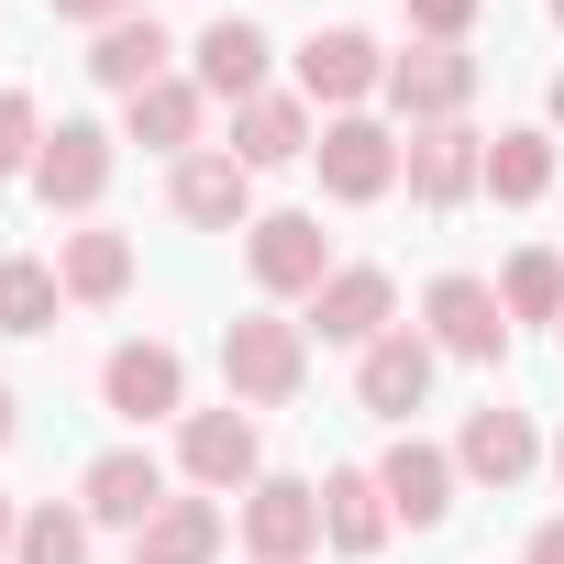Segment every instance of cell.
I'll use <instances>...</instances> for the list:
<instances>
[{"label":"cell","instance_id":"obj_29","mask_svg":"<svg viewBox=\"0 0 564 564\" xmlns=\"http://www.w3.org/2000/svg\"><path fill=\"white\" fill-rule=\"evenodd\" d=\"M34 155H45V111L23 89H0V177H34Z\"/></svg>","mask_w":564,"mask_h":564},{"label":"cell","instance_id":"obj_4","mask_svg":"<svg viewBox=\"0 0 564 564\" xmlns=\"http://www.w3.org/2000/svg\"><path fill=\"white\" fill-rule=\"evenodd\" d=\"M421 333H432V355H465V366L509 355V311H498L487 276H432L421 289Z\"/></svg>","mask_w":564,"mask_h":564},{"label":"cell","instance_id":"obj_32","mask_svg":"<svg viewBox=\"0 0 564 564\" xmlns=\"http://www.w3.org/2000/svg\"><path fill=\"white\" fill-rule=\"evenodd\" d=\"M520 564H564V520H542V531H531V553H520Z\"/></svg>","mask_w":564,"mask_h":564},{"label":"cell","instance_id":"obj_25","mask_svg":"<svg viewBox=\"0 0 564 564\" xmlns=\"http://www.w3.org/2000/svg\"><path fill=\"white\" fill-rule=\"evenodd\" d=\"M56 300H67V276L45 254H0V333H56Z\"/></svg>","mask_w":564,"mask_h":564},{"label":"cell","instance_id":"obj_8","mask_svg":"<svg viewBox=\"0 0 564 564\" xmlns=\"http://www.w3.org/2000/svg\"><path fill=\"white\" fill-rule=\"evenodd\" d=\"M166 199H177V221H199V232H254V166H243L232 144H199V155H177Z\"/></svg>","mask_w":564,"mask_h":564},{"label":"cell","instance_id":"obj_21","mask_svg":"<svg viewBox=\"0 0 564 564\" xmlns=\"http://www.w3.org/2000/svg\"><path fill=\"white\" fill-rule=\"evenodd\" d=\"M166 56H177V45H166V23H155V12H133V23L89 34V78H100V89H122V100H133V89H155V78H177Z\"/></svg>","mask_w":564,"mask_h":564},{"label":"cell","instance_id":"obj_20","mask_svg":"<svg viewBox=\"0 0 564 564\" xmlns=\"http://www.w3.org/2000/svg\"><path fill=\"white\" fill-rule=\"evenodd\" d=\"M388 531H399V509H388L377 465H344V476H322V542H333V553H377Z\"/></svg>","mask_w":564,"mask_h":564},{"label":"cell","instance_id":"obj_31","mask_svg":"<svg viewBox=\"0 0 564 564\" xmlns=\"http://www.w3.org/2000/svg\"><path fill=\"white\" fill-rule=\"evenodd\" d=\"M144 0H56V23H89V34H111V23H133Z\"/></svg>","mask_w":564,"mask_h":564},{"label":"cell","instance_id":"obj_35","mask_svg":"<svg viewBox=\"0 0 564 564\" xmlns=\"http://www.w3.org/2000/svg\"><path fill=\"white\" fill-rule=\"evenodd\" d=\"M542 111H553V133H564V78H553V100H542Z\"/></svg>","mask_w":564,"mask_h":564},{"label":"cell","instance_id":"obj_26","mask_svg":"<svg viewBox=\"0 0 564 564\" xmlns=\"http://www.w3.org/2000/svg\"><path fill=\"white\" fill-rule=\"evenodd\" d=\"M542 188H553V133H498V144H487V199L531 210Z\"/></svg>","mask_w":564,"mask_h":564},{"label":"cell","instance_id":"obj_7","mask_svg":"<svg viewBox=\"0 0 564 564\" xmlns=\"http://www.w3.org/2000/svg\"><path fill=\"white\" fill-rule=\"evenodd\" d=\"M300 333H322V344H388L399 333V289H388V265H333L322 289H311V322Z\"/></svg>","mask_w":564,"mask_h":564},{"label":"cell","instance_id":"obj_28","mask_svg":"<svg viewBox=\"0 0 564 564\" xmlns=\"http://www.w3.org/2000/svg\"><path fill=\"white\" fill-rule=\"evenodd\" d=\"M12 564H89V509H23V542H12Z\"/></svg>","mask_w":564,"mask_h":564},{"label":"cell","instance_id":"obj_10","mask_svg":"<svg viewBox=\"0 0 564 564\" xmlns=\"http://www.w3.org/2000/svg\"><path fill=\"white\" fill-rule=\"evenodd\" d=\"M366 89H388V45H377L366 23H333V34H311V45H300V100L355 111Z\"/></svg>","mask_w":564,"mask_h":564},{"label":"cell","instance_id":"obj_2","mask_svg":"<svg viewBox=\"0 0 564 564\" xmlns=\"http://www.w3.org/2000/svg\"><path fill=\"white\" fill-rule=\"evenodd\" d=\"M243 265H254L265 300H311L322 276H333V232H322V210H254Z\"/></svg>","mask_w":564,"mask_h":564},{"label":"cell","instance_id":"obj_36","mask_svg":"<svg viewBox=\"0 0 564 564\" xmlns=\"http://www.w3.org/2000/svg\"><path fill=\"white\" fill-rule=\"evenodd\" d=\"M553 476H564V432H553Z\"/></svg>","mask_w":564,"mask_h":564},{"label":"cell","instance_id":"obj_16","mask_svg":"<svg viewBox=\"0 0 564 564\" xmlns=\"http://www.w3.org/2000/svg\"><path fill=\"white\" fill-rule=\"evenodd\" d=\"M100 399H111L122 421H166V410L188 399V366H177V344H111V366H100Z\"/></svg>","mask_w":564,"mask_h":564},{"label":"cell","instance_id":"obj_12","mask_svg":"<svg viewBox=\"0 0 564 564\" xmlns=\"http://www.w3.org/2000/svg\"><path fill=\"white\" fill-rule=\"evenodd\" d=\"M100 188H111V133L100 122H56L45 155H34V199L45 210H100Z\"/></svg>","mask_w":564,"mask_h":564},{"label":"cell","instance_id":"obj_18","mask_svg":"<svg viewBox=\"0 0 564 564\" xmlns=\"http://www.w3.org/2000/svg\"><path fill=\"white\" fill-rule=\"evenodd\" d=\"M454 465H465L476 487H520V476L542 465V432H531V410H498V399H487V410L465 421V443H454Z\"/></svg>","mask_w":564,"mask_h":564},{"label":"cell","instance_id":"obj_1","mask_svg":"<svg viewBox=\"0 0 564 564\" xmlns=\"http://www.w3.org/2000/svg\"><path fill=\"white\" fill-rule=\"evenodd\" d=\"M300 377H311V333L300 322H276V311L221 322V388H232V410H289Z\"/></svg>","mask_w":564,"mask_h":564},{"label":"cell","instance_id":"obj_6","mask_svg":"<svg viewBox=\"0 0 564 564\" xmlns=\"http://www.w3.org/2000/svg\"><path fill=\"white\" fill-rule=\"evenodd\" d=\"M243 553H254V564H311V553H322V487L254 476V487H243Z\"/></svg>","mask_w":564,"mask_h":564},{"label":"cell","instance_id":"obj_17","mask_svg":"<svg viewBox=\"0 0 564 564\" xmlns=\"http://www.w3.org/2000/svg\"><path fill=\"white\" fill-rule=\"evenodd\" d=\"M265 67H276V45H265V23H243V12H221L210 34H199V89L210 100H265Z\"/></svg>","mask_w":564,"mask_h":564},{"label":"cell","instance_id":"obj_30","mask_svg":"<svg viewBox=\"0 0 564 564\" xmlns=\"http://www.w3.org/2000/svg\"><path fill=\"white\" fill-rule=\"evenodd\" d=\"M476 12H487V0H410V34H421V45H465Z\"/></svg>","mask_w":564,"mask_h":564},{"label":"cell","instance_id":"obj_23","mask_svg":"<svg viewBox=\"0 0 564 564\" xmlns=\"http://www.w3.org/2000/svg\"><path fill=\"white\" fill-rule=\"evenodd\" d=\"M56 276H67V300H89V311H100V300H122V289H133V243H122L111 221H78V232L56 243Z\"/></svg>","mask_w":564,"mask_h":564},{"label":"cell","instance_id":"obj_9","mask_svg":"<svg viewBox=\"0 0 564 564\" xmlns=\"http://www.w3.org/2000/svg\"><path fill=\"white\" fill-rule=\"evenodd\" d=\"M177 465H188V487H210V498L254 487V465H265L254 410H188V421H177Z\"/></svg>","mask_w":564,"mask_h":564},{"label":"cell","instance_id":"obj_5","mask_svg":"<svg viewBox=\"0 0 564 564\" xmlns=\"http://www.w3.org/2000/svg\"><path fill=\"white\" fill-rule=\"evenodd\" d=\"M465 100H476V56H465V45H410V56H388V111H399L410 133L465 122Z\"/></svg>","mask_w":564,"mask_h":564},{"label":"cell","instance_id":"obj_37","mask_svg":"<svg viewBox=\"0 0 564 564\" xmlns=\"http://www.w3.org/2000/svg\"><path fill=\"white\" fill-rule=\"evenodd\" d=\"M553 23H564V0H553Z\"/></svg>","mask_w":564,"mask_h":564},{"label":"cell","instance_id":"obj_3","mask_svg":"<svg viewBox=\"0 0 564 564\" xmlns=\"http://www.w3.org/2000/svg\"><path fill=\"white\" fill-rule=\"evenodd\" d=\"M311 155H322V188H333L344 210H366V199H388V188H399V155H410V144H399L388 122H366V111H333Z\"/></svg>","mask_w":564,"mask_h":564},{"label":"cell","instance_id":"obj_13","mask_svg":"<svg viewBox=\"0 0 564 564\" xmlns=\"http://www.w3.org/2000/svg\"><path fill=\"white\" fill-rule=\"evenodd\" d=\"M78 509H89V520H111V531H144V520L166 509V465H155L144 443H111V454L78 476Z\"/></svg>","mask_w":564,"mask_h":564},{"label":"cell","instance_id":"obj_38","mask_svg":"<svg viewBox=\"0 0 564 564\" xmlns=\"http://www.w3.org/2000/svg\"><path fill=\"white\" fill-rule=\"evenodd\" d=\"M553 333H564V322H553Z\"/></svg>","mask_w":564,"mask_h":564},{"label":"cell","instance_id":"obj_19","mask_svg":"<svg viewBox=\"0 0 564 564\" xmlns=\"http://www.w3.org/2000/svg\"><path fill=\"white\" fill-rule=\"evenodd\" d=\"M311 144H322V122H311L300 89H265V100L232 111V155H243V166H300Z\"/></svg>","mask_w":564,"mask_h":564},{"label":"cell","instance_id":"obj_15","mask_svg":"<svg viewBox=\"0 0 564 564\" xmlns=\"http://www.w3.org/2000/svg\"><path fill=\"white\" fill-rule=\"evenodd\" d=\"M454 476H465V465H454L443 443H421V432H399V443L377 454V487H388V509H399L410 531H432V520L454 509Z\"/></svg>","mask_w":564,"mask_h":564},{"label":"cell","instance_id":"obj_34","mask_svg":"<svg viewBox=\"0 0 564 564\" xmlns=\"http://www.w3.org/2000/svg\"><path fill=\"white\" fill-rule=\"evenodd\" d=\"M12 421H23V410H12V388H0V443H12Z\"/></svg>","mask_w":564,"mask_h":564},{"label":"cell","instance_id":"obj_11","mask_svg":"<svg viewBox=\"0 0 564 564\" xmlns=\"http://www.w3.org/2000/svg\"><path fill=\"white\" fill-rule=\"evenodd\" d=\"M399 177H410V199H421V210H454V199H476V188H487V133L432 122V133H410Z\"/></svg>","mask_w":564,"mask_h":564},{"label":"cell","instance_id":"obj_14","mask_svg":"<svg viewBox=\"0 0 564 564\" xmlns=\"http://www.w3.org/2000/svg\"><path fill=\"white\" fill-rule=\"evenodd\" d=\"M432 366H443V355H432V333H388V344H366V355H355V399H366L377 421H410V410L432 399Z\"/></svg>","mask_w":564,"mask_h":564},{"label":"cell","instance_id":"obj_22","mask_svg":"<svg viewBox=\"0 0 564 564\" xmlns=\"http://www.w3.org/2000/svg\"><path fill=\"white\" fill-rule=\"evenodd\" d=\"M122 122H133V144H155V155H199L210 89H199V78H155V89H133V100H122Z\"/></svg>","mask_w":564,"mask_h":564},{"label":"cell","instance_id":"obj_27","mask_svg":"<svg viewBox=\"0 0 564 564\" xmlns=\"http://www.w3.org/2000/svg\"><path fill=\"white\" fill-rule=\"evenodd\" d=\"M498 311L509 322H564V254H509V276H498Z\"/></svg>","mask_w":564,"mask_h":564},{"label":"cell","instance_id":"obj_33","mask_svg":"<svg viewBox=\"0 0 564 564\" xmlns=\"http://www.w3.org/2000/svg\"><path fill=\"white\" fill-rule=\"evenodd\" d=\"M12 542H23V509H12V498H0V553H12Z\"/></svg>","mask_w":564,"mask_h":564},{"label":"cell","instance_id":"obj_24","mask_svg":"<svg viewBox=\"0 0 564 564\" xmlns=\"http://www.w3.org/2000/svg\"><path fill=\"white\" fill-rule=\"evenodd\" d=\"M133 564H221V509L210 498H166L133 531Z\"/></svg>","mask_w":564,"mask_h":564}]
</instances>
